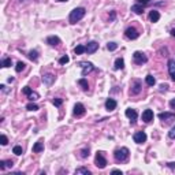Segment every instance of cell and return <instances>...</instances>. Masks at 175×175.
I'll list each match as a JSON object with an SVG mask.
<instances>
[{
  "label": "cell",
  "mask_w": 175,
  "mask_h": 175,
  "mask_svg": "<svg viewBox=\"0 0 175 175\" xmlns=\"http://www.w3.org/2000/svg\"><path fill=\"white\" fill-rule=\"evenodd\" d=\"M85 12H86V10H85L84 7L74 8L70 14V24H77L78 21H81L82 18L85 17Z\"/></svg>",
  "instance_id": "cell-1"
},
{
  "label": "cell",
  "mask_w": 175,
  "mask_h": 175,
  "mask_svg": "<svg viewBox=\"0 0 175 175\" xmlns=\"http://www.w3.org/2000/svg\"><path fill=\"white\" fill-rule=\"evenodd\" d=\"M129 149L127 148H119V149H116L115 151V153H114V157H115V160L118 163H123V162H126L129 159Z\"/></svg>",
  "instance_id": "cell-2"
},
{
  "label": "cell",
  "mask_w": 175,
  "mask_h": 175,
  "mask_svg": "<svg viewBox=\"0 0 175 175\" xmlns=\"http://www.w3.org/2000/svg\"><path fill=\"white\" fill-rule=\"evenodd\" d=\"M94 164L97 165L99 168H105V165H107V160H105L104 155H103L101 152H97V153H96V157H94Z\"/></svg>",
  "instance_id": "cell-3"
},
{
  "label": "cell",
  "mask_w": 175,
  "mask_h": 175,
  "mask_svg": "<svg viewBox=\"0 0 175 175\" xmlns=\"http://www.w3.org/2000/svg\"><path fill=\"white\" fill-rule=\"evenodd\" d=\"M133 59H134V63H137V64H142V63H146V62H148V57L145 56L142 52H140V51L134 52Z\"/></svg>",
  "instance_id": "cell-4"
},
{
  "label": "cell",
  "mask_w": 175,
  "mask_h": 175,
  "mask_svg": "<svg viewBox=\"0 0 175 175\" xmlns=\"http://www.w3.org/2000/svg\"><path fill=\"white\" fill-rule=\"evenodd\" d=\"M125 34H126V37L130 38V40H135V38H138V36H140V33L137 32L135 27H127Z\"/></svg>",
  "instance_id": "cell-5"
},
{
  "label": "cell",
  "mask_w": 175,
  "mask_h": 175,
  "mask_svg": "<svg viewBox=\"0 0 175 175\" xmlns=\"http://www.w3.org/2000/svg\"><path fill=\"white\" fill-rule=\"evenodd\" d=\"M133 140H134V142H137V144H144V142L146 141V134H145L144 131H137L134 134V137H133Z\"/></svg>",
  "instance_id": "cell-6"
},
{
  "label": "cell",
  "mask_w": 175,
  "mask_h": 175,
  "mask_svg": "<svg viewBox=\"0 0 175 175\" xmlns=\"http://www.w3.org/2000/svg\"><path fill=\"white\" fill-rule=\"evenodd\" d=\"M79 66L82 67V75H86V74H89L90 71H93V64L92 63H88V62H82V63H79Z\"/></svg>",
  "instance_id": "cell-7"
},
{
  "label": "cell",
  "mask_w": 175,
  "mask_h": 175,
  "mask_svg": "<svg viewBox=\"0 0 175 175\" xmlns=\"http://www.w3.org/2000/svg\"><path fill=\"white\" fill-rule=\"evenodd\" d=\"M141 118H142V121H144L145 123L152 122V121H153V111H152V110H145V111L142 112Z\"/></svg>",
  "instance_id": "cell-8"
},
{
  "label": "cell",
  "mask_w": 175,
  "mask_h": 175,
  "mask_svg": "<svg viewBox=\"0 0 175 175\" xmlns=\"http://www.w3.org/2000/svg\"><path fill=\"white\" fill-rule=\"evenodd\" d=\"M74 116H82V115L85 114V107L84 104H81V103H77V104L74 105Z\"/></svg>",
  "instance_id": "cell-9"
},
{
  "label": "cell",
  "mask_w": 175,
  "mask_h": 175,
  "mask_svg": "<svg viewBox=\"0 0 175 175\" xmlns=\"http://www.w3.org/2000/svg\"><path fill=\"white\" fill-rule=\"evenodd\" d=\"M99 49V44L96 43V41H90V43H88V45H86V52L89 55H92V54H94L96 51Z\"/></svg>",
  "instance_id": "cell-10"
},
{
  "label": "cell",
  "mask_w": 175,
  "mask_h": 175,
  "mask_svg": "<svg viewBox=\"0 0 175 175\" xmlns=\"http://www.w3.org/2000/svg\"><path fill=\"white\" fill-rule=\"evenodd\" d=\"M157 116L162 119V121H172V119H175L174 112H160Z\"/></svg>",
  "instance_id": "cell-11"
},
{
  "label": "cell",
  "mask_w": 175,
  "mask_h": 175,
  "mask_svg": "<svg viewBox=\"0 0 175 175\" xmlns=\"http://www.w3.org/2000/svg\"><path fill=\"white\" fill-rule=\"evenodd\" d=\"M125 114H126V116L131 121V123H134L135 119H137V111H135V110H131V108H127Z\"/></svg>",
  "instance_id": "cell-12"
},
{
  "label": "cell",
  "mask_w": 175,
  "mask_h": 175,
  "mask_svg": "<svg viewBox=\"0 0 175 175\" xmlns=\"http://www.w3.org/2000/svg\"><path fill=\"white\" fill-rule=\"evenodd\" d=\"M47 44H49L51 47H56V45L60 44V38L56 37V36H49L47 38Z\"/></svg>",
  "instance_id": "cell-13"
},
{
  "label": "cell",
  "mask_w": 175,
  "mask_h": 175,
  "mask_svg": "<svg viewBox=\"0 0 175 175\" xmlns=\"http://www.w3.org/2000/svg\"><path fill=\"white\" fill-rule=\"evenodd\" d=\"M105 108H107L108 111H114L115 108H116V101L114 99H107L105 101Z\"/></svg>",
  "instance_id": "cell-14"
},
{
  "label": "cell",
  "mask_w": 175,
  "mask_h": 175,
  "mask_svg": "<svg viewBox=\"0 0 175 175\" xmlns=\"http://www.w3.org/2000/svg\"><path fill=\"white\" fill-rule=\"evenodd\" d=\"M43 151H44V142H43V140H38L33 146V152L34 153H40V152H43Z\"/></svg>",
  "instance_id": "cell-15"
},
{
  "label": "cell",
  "mask_w": 175,
  "mask_h": 175,
  "mask_svg": "<svg viewBox=\"0 0 175 175\" xmlns=\"http://www.w3.org/2000/svg\"><path fill=\"white\" fill-rule=\"evenodd\" d=\"M159 19H160V14H159V11L152 10L151 12H149V21H151V22H157Z\"/></svg>",
  "instance_id": "cell-16"
},
{
  "label": "cell",
  "mask_w": 175,
  "mask_h": 175,
  "mask_svg": "<svg viewBox=\"0 0 175 175\" xmlns=\"http://www.w3.org/2000/svg\"><path fill=\"white\" fill-rule=\"evenodd\" d=\"M141 92V82L134 81V85L131 86V94H138Z\"/></svg>",
  "instance_id": "cell-17"
},
{
  "label": "cell",
  "mask_w": 175,
  "mask_h": 175,
  "mask_svg": "<svg viewBox=\"0 0 175 175\" xmlns=\"http://www.w3.org/2000/svg\"><path fill=\"white\" fill-rule=\"evenodd\" d=\"M54 81H55V77L52 74H45L43 77V82L45 85H52L54 84Z\"/></svg>",
  "instance_id": "cell-18"
},
{
  "label": "cell",
  "mask_w": 175,
  "mask_h": 175,
  "mask_svg": "<svg viewBox=\"0 0 175 175\" xmlns=\"http://www.w3.org/2000/svg\"><path fill=\"white\" fill-rule=\"evenodd\" d=\"M131 11L140 15V14L144 12V7H142L141 4H134V6H131Z\"/></svg>",
  "instance_id": "cell-19"
},
{
  "label": "cell",
  "mask_w": 175,
  "mask_h": 175,
  "mask_svg": "<svg viewBox=\"0 0 175 175\" xmlns=\"http://www.w3.org/2000/svg\"><path fill=\"white\" fill-rule=\"evenodd\" d=\"M125 67V62L122 57H118L116 60H115V70H122V68Z\"/></svg>",
  "instance_id": "cell-20"
},
{
  "label": "cell",
  "mask_w": 175,
  "mask_h": 175,
  "mask_svg": "<svg viewBox=\"0 0 175 175\" xmlns=\"http://www.w3.org/2000/svg\"><path fill=\"white\" fill-rule=\"evenodd\" d=\"M12 164L14 163L11 162V160H7V162H0V170H4V168H11L12 167Z\"/></svg>",
  "instance_id": "cell-21"
},
{
  "label": "cell",
  "mask_w": 175,
  "mask_h": 175,
  "mask_svg": "<svg viewBox=\"0 0 175 175\" xmlns=\"http://www.w3.org/2000/svg\"><path fill=\"white\" fill-rule=\"evenodd\" d=\"M74 52L77 55H82L84 52H86V47H84V45H77L74 49Z\"/></svg>",
  "instance_id": "cell-22"
},
{
  "label": "cell",
  "mask_w": 175,
  "mask_h": 175,
  "mask_svg": "<svg viewBox=\"0 0 175 175\" xmlns=\"http://www.w3.org/2000/svg\"><path fill=\"white\" fill-rule=\"evenodd\" d=\"M168 71L170 74H175V60H172V59L168 60Z\"/></svg>",
  "instance_id": "cell-23"
},
{
  "label": "cell",
  "mask_w": 175,
  "mask_h": 175,
  "mask_svg": "<svg viewBox=\"0 0 175 175\" xmlns=\"http://www.w3.org/2000/svg\"><path fill=\"white\" fill-rule=\"evenodd\" d=\"M145 81H146V84H148L149 86H153V85L156 84V79L153 78V75H146V78H145Z\"/></svg>",
  "instance_id": "cell-24"
},
{
  "label": "cell",
  "mask_w": 175,
  "mask_h": 175,
  "mask_svg": "<svg viewBox=\"0 0 175 175\" xmlns=\"http://www.w3.org/2000/svg\"><path fill=\"white\" fill-rule=\"evenodd\" d=\"M27 56H29V59H32V60H37L38 59V52L37 51H30V52L27 54Z\"/></svg>",
  "instance_id": "cell-25"
},
{
  "label": "cell",
  "mask_w": 175,
  "mask_h": 175,
  "mask_svg": "<svg viewBox=\"0 0 175 175\" xmlns=\"http://www.w3.org/2000/svg\"><path fill=\"white\" fill-rule=\"evenodd\" d=\"M78 84L81 85V86H82V89H84V90H88V89H89V85H88V81H86V79H85V78H81V79L78 81Z\"/></svg>",
  "instance_id": "cell-26"
},
{
  "label": "cell",
  "mask_w": 175,
  "mask_h": 175,
  "mask_svg": "<svg viewBox=\"0 0 175 175\" xmlns=\"http://www.w3.org/2000/svg\"><path fill=\"white\" fill-rule=\"evenodd\" d=\"M11 64H12V62H11L10 57H6V59L1 60V66L3 67H11Z\"/></svg>",
  "instance_id": "cell-27"
},
{
  "label": "cell",
  "mask_w": 175,
  "mask_h": 175,
  "mask_svg": "<svg viewBox=\"0 0 175 175\" xmlns=\"http://www.w3.org/2000/svg\"><path fill=\"white\" fill-rule=\"evenodd\" d=\"M75 174H85V175H89L90 174V171L88 168H84V167H79V168L75 170Z\"/></svg>",
  "instance_id": "cell-28"
},
{
  "label": "cell",
  "mask_w": 175,
  "mask_h": 175,
  "mask_svg": "<svg viewBox=\"0 0 175 175\" xmlns=\"http://www.w3.org/2000/svg\"><path fill=\"white\" fill-rule=\"evenodd\" d=\"M26 110H29V111H37V110H38V105L34 104V103H29V104L26 105Z\"/></svg>",
  "instance_id": "cell-29"
},
{
  "label": "cell",
  "mask_w": 175,
  "mask_h": 175,
  "mask_svg": "<svg viewBox=\"0 0 175 175\" xmlns=\"http://www.w3.org/2000/svg\"><path fill=\"white\" fill-rule=\"evenodd\" d=\"M12 153H15L17 156H21V155H22V146H19V145L14 146V148H12Z\"/></svg>",
  "instance_id": "cell-30"
},
{
  "label": "cell",
  "mask_w": 175,
  "mask_h": 175,
  "mask_svg": "<svg viewBox=\"0 0 175 175\" xmlns=\"http://www.w3.org/2000/svg\"><path fill=\"white\" fill-rule=\"evenodd\" d=\"M25 66H26V64H25L24 62H18V63H17V67H15L17 73H21V71H22V70L25 68Z\"/></svg>",
  "instance_id": "cell-31"
},
{
  "label": "cell",
  "mask_w": 175,
  "mask_h": 175,
  "mask_svg": "<svg viewBox=\"0 0 175 175\" xmlns=\"http://www.w3.org/2000/svg\"><path fill=\"white\" fill-rule=\"evenodd\" d=\"M107 48H108V51H115L116 48H118V44L116 43H108Z\"/></svg>",
  "instance_id": "cell-32"
},
{
  "label": "cell",
  "mask_w": 175,
  "mask_h": 175,
  "mask_svg": "<svg viewBox=\"0 0 175 175\" xmlns=\"http://www.w3.org/2000/svg\"><path fill=\"white\" fill-rule=\"evenodd\" d=\"M68 62H70V57L68 56H63V57L59 59V63L60 64H66V63H68Z\"/></svg>",
  "instance_id": "cell-33"
},
{
  "label": "cell",
  "mask_w": 175,
  "mask_h": 175,
  "mask_svg": "<svg viewBox=\"0 0 175 175\" xmlns=\"http://www.w3.org/2000/svg\"><path fill=\"white\" fill-rule=\"evenodd\" d=\"M38 97H40V96H38V93H36V92H32V93L29 94V99H30L32 101H33V100H37Z\"/></svg>",
  "instance_id": "cell-34"
},
{
  "label": "cell",
  "mask_w": 175,
  "mask_h": 175,
  "mask_svg": "<svg viewBox=\"0 0 175 175\" xmlns=\"http://www.w3.org/2000/svg\"><path fill=\"white\" fill-rule=\"evenodd\" d=\"M88 156H89V149H82L81 151V157L85 159V157H88Z\"/></svg>",
  "instance_id": "cell-35"
},
{
  "label": "cell",
  "mask_w": 175,
  "mask_h": 175,
  "mask_svg": "<svg viewBox=\"0 0 175 175\" xmlns=\"http://www.w3.org/2000/svg\"><path fill=\"white\" fill-rule=\"evenodd\" d=\"M52 103H54V104L56 105V107H60L62 103H63V100H62V99H55V100L52 101Z\"/></svg>",
  "instance_id": "cell-36"
},
{
  "label": "cell",
  "mask_w": 175,
  "mask_h": 175,
  "mask_svg": "<svg viewBox=\"0 0 175 175\" xmlns=\"http://www.w3.org/2000/svg\"><path fill=\"white\" fill-rule=\"evenodd\" d=\"M0 141H1V145H7V144H8V140H7V137L4 134L0 137Z\"/></svg>",
  "instance_id": "cell-37"
},
{
  "label": "cell",
  "mask_w": 175,
  "mask_h": 175,
  "mask_svg": "<svg viewBox=\"0 0 175 175\" xmlns=\"http://www.w3.org/2000/svg\"><path fill=\"white\" fill-rule=\"evenodd\" d=\"M24 93L26 94V96H29V94L32 93V89H30L29 86H25V88H24Z\"/></svg>",
  "instance_id": "cell-38"
},
{
  "label": "cell",
  "mask_w": 175,
  "mask_h": 175,
  "mask_svg": "<svg viewBox=\"0 0 175 175\" xmlns=\"http://www.w3.org/2000/svg\"><path fill=\"white\" fill-rule=\"evenodd\" d=\"M168 135H170V138H175V126L171 129V130H170Z\"/></svg>",
  "instance_id": "cell-39"
},
{
  "label": "cell",
  "mask_w": 175,
  "mask_h": 175,
  "mask_svg": "<svg viewBox=\"0 0 175 175\" xmlns=\"http://www.w3.org/2000/svg\"><path fill=\"white\" fill-rule=\"evenodd\" d=\"M138 4H141V6H145V4H148L151 0H137Z\"/></svg>",
  "instance_id": "cell-40"
},
{
  "label": "cell",
  "mask_w": 175,
  "mask_h": 175,
  "mask_svg": "<svg viewBox=\"0 0 175 175\" xmlns=\"http://www.w3.org/2000/svg\"><path fill=\"white\" fill-rule=\"evenodd\" d=\"M170 107H171L172 110H175V99H172V100L170 101Z\"/></svg>",
  "instance_id": "cell-41"
},
{
  "label": "cell",
  "mask_w": 175,
  "mask_h": 175,
  "mask_svg": "<svg viewBox=\"0 0 175 175\" xmlns=\"http://www.w3.org/2000/svg\"><path fill=\"white\" fill-rule=\"evenodd\" d=\"M167 88H168L167 85H160V90H162V92L164 90V92H165V90H167Z\"/></svg>",
  "instance_id": "cell-42"
},
{
  "label": "cell",
  "mask_w": 175,
  "mask_h": 175,
  "mask_svg": "<svg viewBox=\"0 0 175 175\" xmlns=\"http://www.w3.org/2000/svg\"><path fill=\"white\" fill-rule=\"evenodd\" d=\"M112 174H121L122 175V171L121 170H112Z\"/></svg>",
  "instance_id": "cell-43"
},
{
  "label": "cell",
  "mask_w": 175,
  "mask_h": 175,
  "mask_svg": "<svg viewBox=\"0 0 175 175\" xmlns=\"http://www.w3.org/2000/svg\"><path fill=\"white\" fill-rule=\"evenodd\" d=\"M168 165L171 167V168H174V167H175V163H168Z\"/></svg>",
  "instance_id": "cell-44"
},
{
  "label": "cell",
  "mask_w": 175,
  "mask_h": 175,
  "mask_svg": "<svg viewBox=\"0 0 175 175\" xmlns=\"http://www.w3.org/2000/svg\"><path fill=\"white\" fill-rule=\"evenodd\" d=\"M111 19H115V12H114V11L111 12Z\"/></svg>",
  "instance_id": "cell-45"
},
{
  "label": "cell",
  "mask_w": 175,
  "mask_h": 175,
  "mask_svg": "<svg viewBox=\"0 0 175 175\" xmlns=\"http://www.w3.org/2000/svg\"><path fill=\"white\" fill-rule=\"evenodd\" d=\"M171 34H172V37H175V29H172L171 30Z\"/></svg>",
  "instance_id": "cell-46"
},
{
  "label": "cell",
  "mask_w": 175,
  "mask_h": 175,
  "mask_svg": "<svg viewBox=\"0 0 175 175\" xmlns=\"http://www.w3.org/2000/svg\"><path fill=\"white\" fill-rule=\"evenodd\" d=\"M171 78H172V81H175V74H171Z\"/></svg>",
  "instance_id": "cell-47"
},
{
  "label": "cell",
  "mask_w": 175,
  "mask_h": 175,
  "mask_svg": "<svg viewBox=\"0 0 175 175\" xmlns=\"http://www.w3.org/2000/svg\"><path fill=\"white\" fill-rule=\"evenodd\" d=\"M59 1H67V0H59Z\"/></svg>",
  "instance_id": "cell-48"
},
{
  "label": "cell",
  "mask_w": 175,
  "mask_h": 175,
  "mask_svg": "<svg viewBox=\"0 0 175 175\" xmlns=\"http://www.w3.org/2000/svg\"><path fill=\"white\" fill-rule=\"evenodd\" d=\"M19 1H24V0H19Z\"/></svg>",
  "instance_id": "cell-49"
}]
</instances>
